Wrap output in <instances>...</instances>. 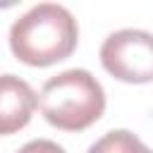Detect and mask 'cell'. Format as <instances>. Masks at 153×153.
Instances as JSON below:
<instances>
[{"instance_id":"cell-4","label":"cell","mask_w":153,"mask_h":153,"mask_svg":"<svg viewBox=\"0 0 153 153\" xmlns=\"http://www.w3.org/2000/svg\"><path fill=\"white\" fill-rule=\"evenodd\" d=\"M36 105V93L24 79L17 74H0V136L26 127Z\"/></svg>"},{"instance_id":"cell-1","label":"cell","mask_w":153,"mask_h":153,"mask_svg":"<svg viewBox=\"0 0 153 153\" xmlns=\"http://www.w3.org/2000/svg\"><path fill=\"white\" fill-rule=\"evenodd\" d=\"M79 26L74 14L57 2H38L10 26V48L31 67H48L72 55Z\"/></svg>"},{"instance_id":"cell-3","label":"cell","mask_w":153,"mask_h":153,"mask_svg":"<svg viewBox=\"0 0 153 153\" xmlns=\"http://www.w3.org/2000/svg\"><path fill=\"white\" fill-rule=\"evenodd\" d=\"M100 62L120 81H153V33L143 29L112 31L100 45Z\"/></svg>"},{"instance_id":"cell-2","label":"cell","mask_w":153,"mask_h":153,"mask_svg":"<svg viewBox=\"0 0 153 153\" xmlns=\"http://www.w3.org/2000/svg\"><path fill=\"white\" fill-rule=\"evenodd\" d=\"M36 103L43 117L65 131H81L100 120L105 110V91L88 69H65L50 76Z\"/></svg>"},{"instance_id":"cell-5","label":"cell","mask_w":153,"mask_h":153,"mask_svg":"<svg viewBox=\"0 0 153 153\" xmlns=\"http://www.w3.org/2000/svg\"><path fill=\"white\" fill-rule=\"evenodd\" d=\"M86 153H153L136 134L127 129H112L105 136H100Z\"/></svg>"},{"instance_id":"cell-6","label":"cell","mask_w":153,"mask_h":153,"mask_svg":"<svg viewBox=\"0 0 153 153\" xmlns=\"http://www.w3.org/2000/svg\"><path fill=\"white\" fill-rule=\"evenodd\" d=\"M17 153H65V148L50 139H33V141L24 143Z\"/></svg>"}]
</instances>
